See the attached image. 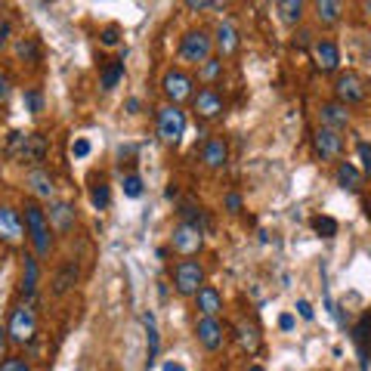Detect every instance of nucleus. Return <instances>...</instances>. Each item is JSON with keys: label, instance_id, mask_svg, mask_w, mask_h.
<instances>
[{"label": "nucleus", "instance_id": "nucleus-50", "mask_svg": "<svg viewBox=\"0 0 371 371\" xmlns=\"http://www.w3.org/2000/svg\"><path fill=\"white\" fill-rule=\"evenodd\" d=\"M362 10H365V16L371 19V0H368V3H362Z\"/></svg>", "mask_w": 371, "mask_h": 371}, {"label": "nucleus", "instance_id": "nucleus-6", "mask_svg": "<svg viewBox=\"0 0 371 371\" xmlns=\"http://www.w3.org/2000/svg\"><path fill=\"white\" fill-rule=\"evenodd\" d=\"M192 102H195V115L201 121H217L226 111V102H223V96L214 87H201L198 96H192Z\"/></svg>", "mask_w": 371, "mask_h": 371}, {"label": "nucleus", "instance_id": "nucleus-37", "mask_svg": "<svg viewBox=\"0 0 371 371\" xmlns=\"http://www.w3.org/2000/svg\"><path fill=\"white\" fill-rule=\"evenodd\" d=\"M90 149H93L90 139H84V136L71 143V155H75V158H87V155H90Z\"/></svg>", "mask_w": 371, "mask_h": 371}, {"label": "nucleus", "instance_id": "nucleus-11", "mask_svg": "<svg viewBox=\"0 0 371 371\" xmlns=\"http://www.w3.org/2000/svg\"><path fill=\"white\" fill-rule=\"evenodd\" d=\"M316 155L322 158V161H334L337 155L343 152V139L337 136V130H331V127H319L316 130Z\"/></svg>", "mask_w": 371, "mask_h": 371}, {"label": "nucleus", "instance_id": "nucleus-41", "mask_svg": "<svg viewBox=\"0 0 371 371\" xmlns=\"http://www.w3.org/2000/svg\"><path fill=\"white\" fill-rule=\"evenodd\" d=\"M0 371H31V368L25 365L22 359H6L3 365H0Z\"/></svg>", "mask_w": 371, "mask_h": 371}, {"label": "nucleus", "instance_id": "nucleus-31", "mask_svg": "<svg viewBox=\"0 0 371 371\" xmlns=\"http://www.w3.org/2000/svg\"><path fill=\"white\" fill-rule=\"evenodd\" d=\"M223 75V59H214V56H210L208 59V62H204L201 65V69H198V78H201V81H217V78H220Z\"/></svg>", "mask_w": 371, "mask_h": 371}, {"label": "nucleus", "instance_id": "nucleus-13", "mask_svg": "<svg viewBox=\"0 0 371 371\" xmlns=\"http://www.w3.org/2000/svg\"><path fill=\"white\" fill-rule=\"evenodd\" d=\"M198 248H201V229L189 226V223H180V226L174 229V251L189 257V254H198Z\"/></svg>", "mask_w": 371, "mask_h": 371}, {"label": "nucleus", "instance_id": "nucleus-5", "mask_svg": "<svg viewBox=\"0 0 371 371\" xmlns=\"http://www.w3.org/2000/svg\"><path fill=\"white\" fill-rule=\"evenodd\" d=\"M186 134V115L180 105H164L158 109V136L168 145H177Z\"/></svg>", "mask_w": 371, "mask_h": 371}, {"label": "nucleus", "instance_id": "nucleus-46", "mask_svg": "<svg viewBox=\"0 0 371 371\" xmlns=\"http://www.w3.org/2000/svg\"><path fill=\"white\" fill-rule=\"evenodd\" d=\"M161 371H186L183 365H180V362H164V368Z\"/></svg>", "mask_w": 371, "mask_h": 371}, {"label": "nucleus", "instance_id": "nucleus-8", "mask_svg": "<svg viewBox=\"0 0 371 371\" xmlns=\"http://www.w3.org/2000/svg\"><path fill=\"white\" fill-rule=\"evenodd\" d=\"M161 90L170 99V105H180L186 99H192V78L186 71H168L161 81Z\"/></svg>", "mask_w": 371, "mask_h": 371}, {"label": "nucleus", "instance_id": "nucleus-9", "mask_svg": "<svg viewBox=\"0 0 371 371\" xmlns=\"http://www.w3.org/2000/svg\"><path fill=\"white\" fill-rule=\"evenodd\" d=\"M334 93H337V102L353 105V102H362V99H365V84H362L359 75L347 71V75H337Z\"/></svg>", "mask_w": 371, "mask_h": 371}, {"label": "nucleus", "instance_id": "nucleus-43", "mask_svg": "<svg viewBox=\"0 0 371 371\" xmlns=\"http://www.w3.org/2000/svg\"><path fill=\"white\" fill-rule=\"evenodd\" d=\"M297 313H300V319H307V322L316 316V313H313V307H309L307 300H297Z\"/></svg>", "mask_w": 371, "mask_h": 371}, {"label": "nucleus", "instance_id": "nucleus-48", "mask_svg": "<svg viewBox=\"0 0 371 371\" xmlns=\"http://www.w3.org/2000/svg\"><path fill=\"white\" fill-rule=\"evenodd\" d=\"M6 35H10V25H3V28H0V46L6 44Z\"/></svg>", "mask_w": 371, "mask_h": 371}, {"label": "nucleus", "instance_id": "nucleus-23", "mask_svg": "<svg viewBox=\"0 0 371 371\" xmlns=\"http://www.w3.org/2000/svg\"><path fill=\"white\" fill-rule=\"evenodd\" d=\"M313 10H316V19H319L322 25H334V22H341L343 6L337 3V0H319Z\"/></svg>", "mask_w": 371, "mask_h": 371}, {"label": "nucleus", "instance_id": "nucleus-33", "mask_svg": "<svg viewBox=\"0 0 371 371\" xmlns=\"http://www.w3.org/2000/svg\"><path fill=\"white\" fill-rule=\"evenodd\" d=\"M16 53H19V59H25V62H37V44L31 41V37H22V41L16 44Z\"/></svg>", "mask_w": 371, "mask_h": 371}, {"label": "nucleus", "instance_id": "nucleus-10", "mask_svg": "<svg viewBox=\"0 0 371 371\" xmlns=\"http://www.w3.org/2000/svg\"><path fill=\"white\" fill-rule=\"evenodd\" d=\"M195 337H198V343H201L204 350L217 353V350L223 347V322H220V319H208V316H201V319L195 322Z\"/></svg>", "mask_w": 371, "mask_h": 371}, {"label": "nucleus", "instance_id": "nucleus-27", "mask_svg": "<svg viewBox=\"0 0 371 371\" xmlns=\"http://www.w3.org/2000/svg\"><path fill=\"white\" fill-rule=\"evenodd\" d=\"M143 325H145V337H149V365H152L158 359V350H161V337H158V325L152 313L143 316Z\"/></svg>", "mask_w": 371, "mask_h": 371}, {"label": "nucleus", "instance_id": "nucleus-19", "mask_svg": "<svg viewBox=\"0 0 371 371\" xmlns=\"http://www.w3.org/2000/svg\"><path fill=\"white\" fill-rule=\"evenodd\" d=\"M319 118H322V127H331V130L347 127L350 124V111H347V105L343 102H322L319 105Z\"/></svg>", "mask_w": 371, "mask_h": 371}, {"label": "nucleus", "instance_id": "nucleus-53", "mask_svg": "<svg viewBox=\"0 0 371 371\" xmlns=\"http://www.w3.org/2000/svg\"><path fill=\"white\" fill-rule=\"evenodd\" d=\"M368 87H371V81H368Z\"/></svg>", "mask_w": 371, "mask_h": 371}, {"label": "nucleus", "instance_id": "nucleus-32", "mask_svg": "<svg viewBox=\"0 0 371 371\" xmlns=\"http://www.w3.org/2000/svg\"><path fill=\"white\" fill-rule=\"evenodd\" d=\"M313 229L319 232L322 238H334L337 235V220H331V217H313Z\"/></svg>", "mask_w": 371, "mask_h": 371}, {"label": "nucleus", "instance_id": "nucleus-7", "mask_svg": "<svg viewBox=\"0 0 371 371\" xmlns=\"http://www.w3.org/2000/svg\"><path fill=\"white\" fill-rule=\"evenodd\" d=\"M10 337L16 343H28L31 337H35V331H37V319H35V309L31 307H19L16 313H12V319H10Z\"/></svg>", "mask_w": 371, "mask_h": 371}, {"label": "nucleus", "instance_id": "nucleus-30", "mask_svg": "<svg viewBox=\"0 0 371 371\" xmlns=\"http://www.w3.org/2000/svg\"><path fill=\"white\" fill-rule=\"evenodd\" d=\"M90 201H93V208H96V210H105V208H109V183H105V180H96V183H93Z\"/></svg>", "mask_w": 371, "mask_h": 371}, {"label": "nucleus", "instance_id": "nucleus-17", "mask_svg": "<svg viewBox=\"0 0 371 371\" xmlns=\"http://www.w3.org/2000/svg\"><path fill=\"white\" fill-rule=\"evenodd\" d=\"M195 303H198V313L208 316V319H217V316L223 313V297H220V291L210 288V284H204V288L198 291Z\"/></svg>", "mask_w": 371, "mask_h": 371}, {"label": "nucleus", "instance_id": "nucleus-28", "mask_svg": "<svg viewBox=\"0 0 371 371\" xmlns=\"http://www.w3.org/2000/svg\"><path fill=\"white\" fill-rule=\"evenodd\" d=\"M278 12H282V22H288V25H300V19H303V0H282V3L275 6Z\"/></svg>", "mask_w": 371, "mask_h": 371}, {"label": "nucleus", "instance_id": "nucleus-47", "mask_svg": "<svg viewBox=\"0 0 371 371\" xmlns=\"http://www.w3.org/2000/svg\"><path fill=\"white\" fill-rule=\"evenodd\" d=\"M6 334H10V331H3V328H0V353H3V350H6Z\"/></svg>", "mask_w": 371, "mask_h": 371}, {"label": "nucleus", "instance_id": "nucleus-20", "mask_svg": "<svg viewBox=\"0 0 371 371\" xmlns=\"http://www.w3.org/2000/svg\"><path fill=\"white\" fill-rule=\"evenodd\" d=\"M78 275H81V269H78V263H75V260H69L62 269H59L56 275H53V294H56V297L69 294V291L78 284Z\"/></svg>", "mask_w": 371, "mask_h": 371}, {"label": "nucleus", "instance_id": "nucleus-3", "mask_svg": "<svg viewBox=\"0 0 371 371\" xmlns=\"http://www.w3.org/2000/svg\"><path fill=\"white\" fill-rule=\"evenodd\" d=\"M10 155L19 161H44L46 136L44 134H10Z\"/></svg>", "mask_w": 371, "mask_h": 371}, {"label": "nucleus", "instance_id": "nucleus-2", "mask_svg": "<svg viewBox=\"0 0 371 371\" xmlns=\"http://www.w3.org/2000/svg\"><path fill=\"white\" fill-rule=\"evenodd\" d=\"M214 53V37L208 31H186L183 41H180V59L183 62H192V65H204Z\"/></svg>", "mask_w": 371, "mask_h": 371}, {"label": "nucleus", "instance_id": "nucleus-29", "mask_svg": "<svg viewBox=\"0 0 371 371\" xmlns=\"http://www.w3.org/2000/svg\"><path fill=\"white\" fill-rule=\"evenodd\" d=\"M235 331H238V343H242L248 353H257V347H260V337H257V328L251 322H238L235 325Z\"/></svg>", "mask_w": 371, "mask_h": 371}, {"label": "nucleus", "instance_id": "nucleus-24", "mask_svg": "<svg viewBox=\"0 0 371 371\" xmlns=\"http://www.w3.org/2000/svg\"><path fill=\"white\" fill-rule=\"evenodd\" d=\"M22 297H35L37 291V257H25V269H22Z\"/></svg>", "mask_w": 371, "mask_h": 371}, {"label": "nucleus", "instance_id": "nucleus-42", "mask_svg": "<svg viewBox=\"0 0 371 371\" xmlns=\"http://www.w3.org/2000/svg\"><path fill=\"white\" fill-rule=\"evenodd\" d=\"M226 210H232V214H238V210H242V195L229 192V195H226Z\"/></svg>", "mask_w": 371, "mask_h": 371}, {"label": "nucleus", "instance_id": "nucleus-45", "mask_svg": "<svg viewBox=\"0 0 371 371\" xmlns=\"http://www.w3.org/2000/svg\"><path fill=\"white\" fill-rule=\"evenodd\" d=\"M309 37H313L309 31H297V35H294V46H307V44H309Z\"/></svg>", "mask_w": 371, "mask_h": 371}, {"label": "nucleus", "instance_id": "nucleus-40", "mask_svg": "<svg viewBox=\"0 0 371 371\" xmlns=\"http://www.w3.org/2000/svg\"><path fill=\"white\" fill-rule=\"evenodd\" d=\"M10 93H12V84H10V78H6L3 71H0V105H3L6 99H10Z\"/></svg>", "mask_w": 371, "mask_h": 371}, {"label": "nucleus", "instance_id": "nucleus-14", "mask_svg": "<svg viewBox=\"0 0 371 371\" xmlns=\"http://www.w3.org/2000/svg\"><path fill=\"white\" fill-rule=\"evenodd\" d=\"M0 242L6 244L22 242V217H19V210L6 208V204H0Z\"/></svg>", "mask_w": 371, "mask_h": 371}, {"label": "nucleus", "instance_id": "nucleus-1", "mask_svg": "<svg viewBox=\"0 0 371 371\" xmlns=\"http://www.w3.org/2000/svg\"><path fill=\"white\" fill-rule=\"evenodd\" d=\"M25 226L31 232V244H35L37 257H50L53 238H50V220H46V210L37 201L25 204Z\"/></svg>", "mask_w": 371, "mask_h": 371}, {"label": "nucleus", "instance_id": "nucleus-39", "mask_svg": "<svg viewBox=\"0 0 371 371\" xmlns=\"http://www.w3.org/2000/svg\"><path fill=\"white\" fill-rule=\"evenodd\" d=\"M186 6L189 10H220L223 3H217V0H186Z\"/></svg>", "mask_w": 371, "mask_h": 371}, {"label": "nucleus", "instance_id": "nucleus-4", "mask_svg": "<svg viewBox=\"0 0 371 371\" xmlns=\"http://www.w3.org/2000/svg\"><path fill=\"white\" fill-rule=\"evenodd\" d=\"M174 288L183 297H195L204 288V266L198 260H180L174 269Z\"/></svg>", "mask_w": 371, "mask_h": 371}, {"label": "nucleus", "instance_id": "nucleus-36", "mask_svg": "<svg viewBox=\"0 0 371 371\" xmlns=\"http://www.w3.org/2000/svg\"><path fill=\"white\" fill-rule=\"evenodd\" d=\"M25 105H28L31 115H37V111H41V105H44L41 93H37V90H25Z\"/></svg>", "mask_w": 371, "mask_h": 371}, {"label": "nucleus", "instance_id": "nucleus-16", "mask_svg": "<svg viewBox=\"0 0 371 371\" xmlns=\"http://www.w3.org/2000/svg\"><path fill=\"white\" fill-rule=\"evenodd\" d=\"M313 56L322 71H337V65H341V50H337V44L328 41V37L313 44Z\"/></svg>", "mask_w": 371, "mask_h": 371}, {"label": "nucleus", "instance_id": "nucleus-52", "mask_svg": "<svg viewBox=\"0 0 371 371\" xmlns=\"http://www.w3.org/2000/svg\"><path fill=\"white\" fill-rule=\"evenodd\" d=\"M365 59H368V65H371V50H368V53H365Z\"/></svg>", "mask_w": 371, "mask_h": 371}, {"label": "nucleus", "instance_id": "nucleus-22", "mask_svg": "<svg viewBox=\"0 0 371 371\" xmlns=\"http://www.w3.org/2000/svg\"><path fill=\"white\" fill-rule=\"evenodd\" d=\"M337 183H341L343 189H350V192H359V189H362V174H359V168H356V164H350V161H343L341 168H337Z\"/></svg>", "mask_w": 371, "mask_h": 371}, {"label": "nucleus", "instance_id": "nucleus-26", "mask_svg": "<svg viewBox=\"0 0 371 371\" xmlns=\"http://www.w3.org/2000/svg\"><path fill=\"white\" fill-rule=\"evenodd\" d=\"M124 78V59H118V62H109L102 69V78H99V87L102 90H115L118 84H121Z\"/></svg>", "mask_w": 371, "mask_h": 371}, {"label": "nucleus", "instance_id": "nucleus-34", "mask_svg": "<svg viewBox=\"0 0 371 371\" xmlns=\"http://www.w3.org/2000/svg\"><path fill=\"white\" fill-rule=\"evenodd\" d=\"M124 195H127V198H139V195H143V177H139V174H127V177H124Z\"/></svg>", "mask_w": 371, "mask_h": 371}, {"label": "nucleus", "instance_id": "nucleus-49", "mask_svg": "<svg viewBox=\"0 0 371 371\" xmlns=\"http://www.w3.org/2000/svg\"><path fill=\"white\" fill-rule=\"evenodd\" d=\"M139 109V99H127V111H136Z\"/></svg>", "mask_w": 371, "mask_h": 371}, {"label": "nucleus", "instance_id": "nucleus-51", "mask_svg": "<svg viewBox=\"0 0 371 371\" xmlns=\"http://www.w3.org/2000/svg\"><path fill=\"white\" fill-rule=\"evenodd\" d=\"M248 371H263V368H260V365H251V368H248Z\"/></svg>", "mask_w": 371, "mask_h": 371}, {"label": "nucleus", "instance_id": "nucleus-25", "mask_svg": "<svg viewBox=\"0 0 371 371\" xmlns=\"http://www.w3.org/2000/svg\"><path fill=\"white\" fill-rule=\"evenodd\" d=\"M368 343H371V309L368 313H362L359 325H356V347H359L362 362L368 359Z\"/></svg>", "mask_w": 371, "mask_h": 371}, {"label": "nucleus", "instance_id": "nucleus-35", "mask_svg": "<svg viewBox=\"0 0 371 371\" xmlns=\"http://www.w3.org/2000/svg\"><path fill=\"white\" fill-rule=\"evenodd\" d=\"M99 41H102V46H118V41H121V28H118V25H109V28H102Z\"/></svg>", "mask_w": 371, "mask_h": 371}, {"label": "nucleus", "instance_id": "nucleus-38", "mask_svg": "<svg viewBox=\"0 0 371 371\" xmlns=\"http://www.w3.org/2000/svg\"><path fill=\"white\" fill-rule=\"evenodd\" d=\"M356 152H359V161H362V168L371 170V143H365V139H362V143L356 145Z\"/></svg>", "mask_w": 371, "mask_h": 371}, {"label": "nucleus", "instance_id": "nucleus-18", "mask_svg": "<svg viewBox=\"0 0 371 371\" xmlns=\"http://www.w3.org/2000/svg\"><path fill=\"white\" fill-rule=\"evenodd\" d=\"M226 158H229V145L223 143V139H208V143H204V149H201L204 168L220 170V168H226Z\"/></svg>", "mask_w": 371, "mask_h": 371}, {"label": "nucleus", "instance_id": "nucleus-21", "mask_svg": "<svg viewBox=\"0 0 371 371\" xmlns=\"http://www.w3.org/2000/svg\"><path fill=\"white\" fill-rule=\"evenodd\" d=\"M214 46L223 53V56H232V53L238 50V31L232 28V22H220V25H217Z\"/></svg>", "mask_w": 371, "mask_h": 371}, {"label": "nucleus", "instance_id": "nucleus-12", "mask_svg": "<svg viewBox=\"0 0 371 371\" xmlns=\"http://www.w3.org/2000/svg\"><path fill=\"white\" fill-rule=\"evenodd\" d=\"M46 220H50V226L56 232H71L78 223V214H75V204L71 201H53L50 204V214H46Z\"/></svg>", "mask_w": 371, "mask_h": 371}, {"label": "nucleus", "instance_id": "nucleus-15", "mask_svg": "<svg viewBox=\"0 0 371 371\" xmlns=\"http://www.w3.org/2000/svg\"><path fill=\"white\" fill-rule=\"evenodd\" d=\"M25 186H28V192L35 198H44V201H50L53 195H56V183H53V177L46 174L44 168H35L28 177H25Z\"/></svg>", "mask_w": 371, "mask_h": 371}, {"label": "nucleus", "instance_id": "nucleus-44", "mask_svg": "<svg viewBox=\"0 0 371 371\" xmlns=\"http://www.w3.org/2000/svg\"><path fill=\"white\" fill-rule=\"evenodd\" d=\"M278 328H282V331H291V328H294V316L284 313L282 319H278Z\"/></svg>", "mask_w": 371, "mask_h": 371}]
</instances>
